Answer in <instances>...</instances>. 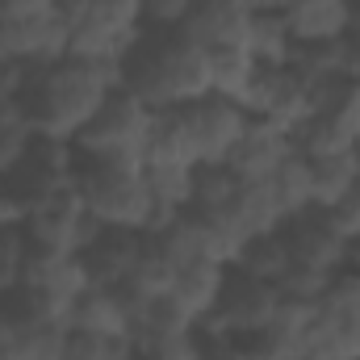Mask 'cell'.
<instances>
[{
  "label": "cell",
  "mask_w": 360,
  "mask_h": 360,
  "mask_svg": "<svg viewBox=\"0 0 360 360\" xmlns=\"http://www.w3.org/2000/svg\"><path fill=\"white\" fill-rule=\"evenodd\" d=\"M117 89H126L122 63H96V59L68 55L42 72H30V84L21 92V109L34 122L38 139L76 143Z\"/></svg>",
  "instance_id": "cell-1"
},
{
  "label": "cell",
  "mask_w": 360,
  "mask_h": 360,
  "mask_svg": "<svg viewBox=\"0 0 360 360\" xmlns=\"http://www.w3.org/2000/svg\"><path fill=\"white\" fill-rule=\"evenodd\" d=\"M126 89L143 105H151L155 113L197 105V101L210 96V59L180 30L147 34L143 46L126 63Z\"/></svg>",
  "instance_id": "cell-2"
},
{
  "label": "cell",
  "mask_w": 360,
  "mask_h": 360,
  "mask_svg": "<svg viewBox=\"0 0 360 360\" xmlns=\"http://www.w3.org/2000/svg\"><path fill=\"white\" fill-rule=\"evenodd\" d=\"M76 188H80L89 214L105 231H139V235H147L151 222H155V197H151L143 164L76 155Z\"/></svg>",
  "instance_id": "cell-3"
},
{
  "label": "cell",
  "mask_w": 360,
  "mask_h": 360,
  "mask_svg": "<svg viewBox=\"0 0 360 360\" xmlns=\"http://www.w3.org/2000/svg\"><path fill=\"white\" fill-rule=\"evenodd\" d=\"M151 126H155V109L143 105L130 89H117L105 101V109L89 122V130L76 139V155H84V160L143 164Z\"/></svg>",
  "instance_id": "cell-4"
},
{
  "label": "cell",
  "mask_w": 360,
  "mask_h": 360,
  "mask_svg": "<svg viewBox=\"0 0 360 360\" xmlns=\"http://www.w3.org/2000/svg\"><path fill=\"white\" fill-rule=\"evenodd\" d=\"M310 89H314V113L297 130V151L306 160L360 151V84L327 80V84H310Z\"/></svg>",
  "instance_id": "cell-5"
},
{
  "label": "cell",
  "mask_w": 360,
  "mask_h": 360,
  "mask_svg": "<svg viewBox=\"0 0 360 360\" xmlns=\"http://www.w3.org/2000/svg\"><path fill=\"white\" fill-rule=\"evenodd\" d=\"M89 285H92V276H89L84 256L30 248L25 281H21L17 293L30 302V310H34L38 319H51V323H63V327H68V314H72V306L80 302V293H84Z\"/></svg>",
  "instance_id": "cell-6"
},
{
  "label": "cell",
  "mask_w": 360,
  "mask_h": 360,
  "mask_svg": "<svg viewBox=\"0 0 360 360\" xmlns=\"http://www.w3.org/2000/svg\"><path fill=\"white\" fill-rule=\"evenodd\" d=\"M101 231L105 226L89 214V205H84V197H80L76 184L38 197L34 210H30V218H25V239L38 252H72V256H84L92 243H96Z\"/></svg>",
  "instance_id": "cell-7"
},
{
  "label": "cell",
  "mask_w": 360,
  "mask_h": 360,
  "mask_svg": "<svg viewBox=\"0 0 360 360\" xmlns=\"http://www.w3.org/2000/svg\"><path fill=\"white\" fill-rule=\"evenodd\" d=\"M306 348L310 356L360 360V272L344 269L331 281V289L319 297Z\"/></svg>",
  "instance_id": "cell-8"
},
{
  "label": "cell",
  "mask_w": 360,
  "mask_h": 360,
  "mask_svg": "<svg viewBox=\"0 0 360 360\" xmlns=\"http://www.w3.org/2000/svg\"><path fill=\"white\" fill-rule=\"evenodd\" d=\"M281 306V289L269 281H256L248 272H235L226 276V289H222V302L218 310L197 327L201 335H235V340H252L256 331H264L272 323Z\"/></svg>",
  "instance_id": "cell-9"
},
{
  "label": "cell",
  "mask_w": 360,
  "mask_h": 360,
  "mask_svg": "<svg viewBox=\"0 0 360 360\" xmlns=\"http://www.w3.org/2000/svg\"><path fill=\"white\" fill-rule=\"evenodd\" d=\"M239 105L248 109V117L272 122V126H281L285 134L297 139V130L314 113V89L293 68H260L256 80H252V89L243 92Z\"/></svg>",
  "instance_id": "cell-10"
},
{
  "label": "cell",
  "mask_w": 360,
  "mask_h": 360,
  "mask_svg": "<svg viewBox=\"0 0 360 360\" xmlns=\"http://www.w3.org/2000/svg\"><path fill=\"white\" fill-rule=\"evenodd\" d=\"M285 248L297 264H310V269H323V272H344L348 269V235L344 226L335 222L331 210H302L293 214L285 226Z\"/></svg>",
  "instance_id": "cell-11"
},
{
  "label": "cell",
  "mask_w": 360,
  "mask_h": 360,
  "mask_svg": "<svg viewBox=\"0 0 360 360\" xmlns=\"http://www.w3.org/2000/svg\"><path fill=\"white\" fill-rule=\"evenodd\" d=\"M8 21V55L13 63L30 68V72H42L59 59L72 55V25L59 8L51 13H34V17H4Z\"/></svg>",
  "instance_id": "cell-12"
},
{
  "label": "cell",
  "mask_w": 360,
  "mask_h": 360,
  "mask_svg": "<svg viewBox=\"0 0 360 360\" xmlns=\"http://www.w3.org/2000/svg\"><path fill=\"white\" fill-rule=\"evenodd\" d=\"M184 109H188V122H193V134H197V147H201V168L226 164L231 151L239 147L243 130L252 126V117L239 101H226V96H214V92L197 105H184Z\"/></svg>",
  "instance_id": "cell-13"
},
{
  "label": "cell",
  "mask_w": 360,
  "mask_h": 360,
  "mask_svg": "<svg viewBox=\"0 0 360 360\" xmlns=\"http://www.w3.org/2000/svg\"><path fill=\"white\" fill-rule=\"evenodd\" d=\"M252 17L256 8L248 0H197L180 34L197 42L201 51H226V46H248L252 38Z\"/></svg>",
  "instance_id": "cell-14"
},
{
  "label": "cell",
  "mask_w": 360,
  "mask_h": 360,
  "mask_svg": "<svg viewBox=\"0 0 360 360\" xmlns=\"http://www.w3.org/2000/svg\"><path fill=\"white\" fill-rule=\"evenodd\" d=\"M289 155H297V139L285 134V130L272 126V122H256V117H252V126L243 130V139H239V147L231 151L226 168L243 180V184H264V180L276 176V168H281Z\"/></svg>",
  "instance_id": "cell-15"
},
{
  "label": "cell",
  "mask_w": 360,
  "mask_h": 360,
  "mask_svg": "<svg viewBox=\"0 0 360 360\" xmlns=\"http://www.w3.org/2000/svg\"><path fill=\"white\" fill-rule=\"evenodd\" d=\"M8 180H13L21 193H30L34 201L46 197V193H59V188L76 184V143L38 139V143L30 147V155L21 160V168Z\"/></svg>",
  "instance_id": "cell-16"
},
{
  "label": "cell",
  "mask_w": 360,
  "mask_h": 360,
  "mask_svg": "<svg viewBox=\"0 0 360 360\" xmlns=\"http://www.w3.org/2000/svg\"><path fill=\"white\" fill-rule=\"evenodd\" d=\"M310 319H314V306H310V302H289V297H281L272 323L248 340L252 352H256V360H306L310 356V348H306V340H310Z\"/></svg>",
  "instance_id": "cell-17"
},
{
  "label": "cell",
  "mask_w": 360,
  "mask_h": 360,
  "mask_svg": "<svg viewBox=\"0 0 360 360\" xmlns=\"http://www.w3.org/2000/svg\"><path fill=\"white\" fill-rule=\"evenodd\" d=\"M147 235L139 231H101L96 243L84 252V264H89L92 285L101 289H122L130 281V272L139 269V260L147 256Z\"/></svg>",
  "instance_id": "cell-18"
},
{
  "label": "cell",
  "mask_w": 360,
  "mask_h": 360,
  "mask_svg": "<svg viewBox=\"0 0 360 360\" xmlns=\"http://www.w3.org/2000/svg\"><path fill=\"white\" fill-rule=\"evenodd\" d=\"M143 168H201V147L188 122V109H160L147 134Z\"/></svg>",
  "instance_id": "cell-19"
},
{
  "label": "cell",
  "mask_w": 360,
  "mask_h": 360,
  "mask_svg": "<svg viewBox=\"0 0 360 360\" xmlns=\"http://www.w3.org/2000/svg\"><path fill=\"white\" fill-rule=\"evenodd\" d=\"M68 327L101 335V340H134V314H130L126 297L117 289H101V285H89L80 293V302L68 314Z\"/></svg>",
  "instance_id": "cell-20"
},
{
  "label": "cell",
  "mask_w": 360,
  "mask_h": 360,
  "mask_svg": "<svg viewBox=\"0 0 360 360\" xmlns=\"http://www.w3.org/2000/svg\"><path fill=\"white\" fill-rule=\"evenodd\" d=\"M285 21L297 42H344L352 34V4L348 0H289Z\"/></svg>",
  "instance_id": "cell-21"
},
{
  "label": "cell",
  "mask_w": 360,
  "mask_h": 360,
  "mask_svg": "<svg viewBox=\"0 0 360 360\" xmlns=\"http://www.w3.org/2000/svg\"><path fill=\"white\" fill-rule=\"evenodd\" d=\"M226 276H231L226 264H218V260H197V264H188V269H180L176 276H172V289H168V293L184 306V314L201 327V323L218 310L222 289H226Z\"/></svg>",
  "instance_id": "cell-22"
},
{
  "label": "cell",
  "mask_w": 360,
  "mask_h": 360,
  "mask_svg": "<svg viewBox=\"0 0 360 360\" xmlns=\"http://www.w3.org/2000/svg\"><path fill=\"white\" fill-rule=\"evenodd\" d=\"M310 164V193L314 210H340L360 188V151H340V155H314Z\"/></svg>",
  "instance_id": "cell-23"
},
{
  "label": "cell",
  "mask_w": 360,
  "mask_h": 360,
  "mask_svg": "<svg viewBox=\"0 0 360 360\" xmlns=\"http://www.w3.org/2000/svg\"><path fill=\"white\" fill-rule=\"evenodd\" d=\"M210 59V92L226 96V101H243V92L252 89L260 63L248 46H226V51H205Z\"/></svg>",
  "instance_id": "cell-24"
},
{
  "label": "cell",
  "mask_w": 360,
  "mask_h": 360,
  "mask_svg": "<svg viewBox=\"0 0 360 360\" xmlns=\"http://www.w3.org/2000/svg\"><path fill=\"white\" fill-rule=\"evenodd\" d=\"M248 51L256 55L260 68H289V59H293V51H297V38H293L285 13H256V17H252Z\"/></svg>",
  "instance_id": "cell-25"
},
{
  "label": "cell",
  "mask_w": 360,
  "mask_h": 360,
  "mask_svg": "<svg viewBox=\"0 0 360 360\" xmlns=\"http://www.w3.org/2000/svg\"><path fill=\"white\" fill-rule=\"evenodd\" d=\"M63 340H68V327H63V323H51V319L30 314V319L17 327L13 344L4 348V360H59Z\"/></svg>",
  "instance_id": "cell-26"
},
{
  "label": "cell",
  "mask_w": 360,
  "mask_h": 360,
  "mask_svg": "<svg viewBox=\"0 0 360 360\" xmlns=\"http://www.w3.org/2000/svg\"><path fill=\"white\" fill-rule=\"evenodd\" d=\"M289 264H293V256H289V248H285V235H281V231H269V235H256V239L243 243V252H239V260H235V272H248V276H256V281L276 285V281L289 272Z\"/></svg>",
  "instance_id": "cell-27"
},
{
  "label": "cell",
  "mask_w": 360,
  "mask_h": 360,
  "mask_svg": "<svg viewBox=\"0 0 360 360\" xmlns=\"http://www.w3.org/2000/svg\"><path fill=\"white\" fill-rule=\"evenodd\" d=\"M130 314H134V348H139V340L197 331V323L184 314V306H180L172 293H164V297H151V302H139Z\"/></svg>",
  "instance_id": "cell-28"
},
{
  "label": "cell",
  "mask_w": 360,
  "mask_h": 360,
  "mask_svg": "<svg viewBox=\"0 0 360 360\" xmlns=\"http://www.w3.org/2000/svg\"><path fill=\"white\" fill-rule=\"evenodd\" d=\"M272 197H276V205H281V218L289 222L293 214H302V210H310L314 205V193H310V164H306V155L297 151V155H289L281 168H276V176L269 180Z\"/></svg>",
  "instance_id": "cell-29"
},
{
  "label": "cell",
  "mask_w": 360,
  "mask_h": 360,
  "mask_svg": "<svg viewBox=\"0 0 360 360\" xmlns=\"http://www.w3.org/2000/svg\"><path fill=\"white\" fill-rule=\"evenodd\" d=\"M34 143H38V130L25 117L21 101L8 105V109H0V176H13L21 168V160L30 155Z\"/></svg>",
  "instance_id": "cell-30"
},
{
  "label": "cell",
  "mask_w": 360,
  "mask_h": 360,
  "mask_svg": "<svg viewBox=\"0 0 360 360\" xmlns=\"http://www.w3.org/2000/svg\"><path fill=\"white\" fill-rule=\"evenodd\" d=\"M155 210L168 214H188L193 210V193H197V168H143Z\"/></svg>",
  "instance_id": "cell-31"
},
{
  "label": "cell",
  "mask_w": 360,
  "mask_h": 360,
  "mask_svg": "<svg viewBox=\"0 0 360 360\" xmlns=\"http://www.w3.org/2000/svg\"><path fill=\"white\" fill-rule=\"evenodd\" d=\"M243 188V180L235 176L226 164H214V168H197V193H193V214H222L235 193Z\"/></svg>",
  "instance_id": "cell-32"
},
{
  "label": "cell",
  "mask_w": 360,
  "mask_h": 360,
  "mask_svg": "<svg viewBox=\"0 0 360 360\" xmlns=\"http://www.w3.org/2000/svg\"><path fill=\"white\" fill-rule=\"evenodd\" d=\"M340 55H344V42H297L289 68L306 84H327V80H340Z\"/></svg>",
  "instance_id": "cell-33"
},
{
  "label": "cell",
  "mask_w": 360,
  "mask_h": 360,
  "mask_svg": "<svg viewBox=\"0 0 360 360\" xmlns=\"http://www.w3.org/2000/svg\"><path fill=\"white\" fill-rule=\"evenodd\" d=\"M139 356L134 340H101L89 331H72L68 327V340H63V352L59 360H130Z\"/></svg>",
  "instance_id": "cell-34"
},
{
  "label": "cell",
  "mask_w": 360,
  "mask_h": 360,
  "mask_svg": "<svg viewBox=\"0 0 360 360\" xmlns=\"http://www.w3.org/2000/svg\"><path fill=\"white\" fill-rule=\"evenodd\" d=\"M30 264V239L21 226H0V297L17 293Z\"/></svg>",
  "instance_id": "cell-35"
},
{
  "label": "cell",
  "mask_w": 360,
  "mask_h": 360,
  "mask_svg": "<svg viewBox=\"0 0 360 360\" xmlns=\"http://www.w3.org/2000/svg\"><path fill=\"white\" fill-rule=\"evenodd\" d=\"M340 272H323V269H310V264H289V272L276 281V289H281V297H289V302H310V306H319V297L331 289V281H335Z\"/></svg>",
  "instance_id": "cell-36"
},
{
  "label": "cell",
  "mask_w": 360,
  "mask_h": 360,
  "mask_svg": "<svg viewBox=\"0 0 360 360\" xmlns=\"http://www.w3.org/2000/svg\"><path fill=\"white\" fill-rule=\"evenodd\" d=\"M201 352H205L201 331H180V335L139 340V360H201Z\"/></svg>",
  "instance_id": "cell-37"
},
{
  "label": "cell",
  "mask_w": 360,
  "mask_h": 360,
  "mask_svg": "<svg viewBox=\"0 0 360 360\" xmlns=\"http://www.w3.org/2000/svg\"><path fill=\"white\" fill-rule=\"evenodd\" d=\"M197 0H143V30H155V34H172L188 21Z\"/></svg>",
  "instance_id": "cell-38"
},
{
  "label": "cell",
  "mask_w": 360,
  "mask_h": 360,
  "mask_svg": "<svg viewBox=\"0 0 360 360\" xmlns=\"http://www.w3.org/2000/svg\"><path fill=\"white\" fill-rule=\"evenodd\" d=\"M30 210H34V197L21 193L8 176H0V226H21L25 231Z\"/></svg>",
  "instance_id": "cell-39"
},
{
  "label": "cell",
  "mask_w": 360,
  "mask_h": 360,
  "mask_svg": "<svg viewBox=\"0 0 360 360\" xmlns=\"http://www.w3.org/2000/svg\"><path fill=\"white\" fill-rule=\"evenodd\" d=\"M201 340H205L201 360H256L248 340H235V335H201Z\"/></svg>",
  "instance_id": "cell-40"
},
{
  "label": "cell",
  "mask_w": 360,
  "mask_h": 360,
  "mask_svg": "<svg viewBox=\"0 0 360 360\" xmlns=\"http://www.w3.org/2000/svg\"><path fill=\"white\" fill-rule=\"evenodd\" d=\"M30 84V68H21V63H0V109H8V105H17L21 101V92Z\"/></svg>",
  "instance_id": "cell-41"
},
{
  "label": "cell",
  "mask_w": 360,
  "mask_h": 360,
  "mask_svg": "<svg viewBox=\"0 0 360 360\" xmlns=\"http://www.w3.org/2000/svg\"><path fill=\"white\" fill-rule=\"evenodd\" d=\"M340 80L360 84V34L344 38V55H340Z\"/></svg>",
  "instance_id": "cell-42"
},
{
  "label": "cell",
  "mask_w": 360,
  "mask_h": 360,
  "mask_svg": "<svg viewBox=\"0 0 360 360\" xmlns=\"http://www.w3.org/2000/svg\"><path fill=\"white\" fill-rule=\"evenodd\" d=\"M51 8H59V0H4L0 4V17H34V13H51Z\"/></svg>",
  "instance_id": "cell-43"
},
{
  "label": "cell",
  "mask_w": 360,
  "mask_h": 360,
  "mask_svg": "<svg viewBox=\"0 0 360 360\" xmlns=\"http://www.w3.org/2000/svg\"><path fill=\"white\" fill-rule=\"evenodd\" d=\"M248 4H252L256 13H285V4H289V0H248Z\"/></svg>",
  "instance_id": "cell-44"
},
{
  "label": "cell",
  "mask_w": 360,
  "mask_h": 360,
  "mask_svg": "<svg viewBox=\"0 0 360 360\" xmlns=\"http://www.w3.org/2000/svg\"><path fill=\"white\" fill-rule=\"evenodd\" d=\"M348 269L360 272V235H352V239H348Z\"/></svg>",
  "instance_id": "cell-45"
},
{
  "label": "cell",
  "mask_w": 360,
  "mask_h": 360,
  "mask_svg": "<svg viewBox=\"0 0 360 360\" xmlns=\"http://www.w3.org/2000/svg\"><path fill=\"white\" fill-rule=\"evenodd\" d=\"M13 55H8V21L0 17V63H8Z\"/></svg>",
  "instance_id": "cell-46"
},
{
  "label": "cell",
  "mask_w": 360,
  "mask_h": 360,
  "mask_svg": "<svg viewBox=\"0 0 360 360\" xmlns=\"http://www.w3.org/2000/svg\"><path fill=\"white\" fill-rule=\"evenodd\" d=\"M352 4V34H360V0H348Z\"/></svg>",
  "instance_id": "cell-47"
},
{
  "label": "cell",
  "mask_w": 360,
  "mask_h": 360,
  "mask_svg": "<svg viewBox=\"0 0 360 360\" xmlns=\"http://www.w3.org/2000/svg\"><path fill=\"white\" fill-rule=\"evenodd\" d=\"M310 360H348V356H310Z\"/></svg>",
  "instance_id": "cell-48"
},
{
  "label": "cell",
  "mask_w": 360,
  "mask_h": 360,
  "mask_svg": "<svg viewBox=\"0 0 360 360\" xmlns=\"http://www.w3.org/2000/svg\"><path fill=\"white\" fill-rule=\"evenodd\" d=\"M130 360H139V356H130Z\"/></svg>",
  "instance_id": "cell-49"
},
{
  "label": "cell",
  "mask_w": 360,
  "mask_h": 360,
  "mask_svg": "<svg viewBox=\"0 0 360 360\" xmlns=\"http://www.w3.org/2000/svg\"><path fill=\"white\" fill-rule=\"evenodd\" d=\"M0 4H4V0H0Z\"/></svg>",
  "instance_id": "cell-50"
},
{
  "label": "cell",
  "mask_w": 360,
  "mask_h": 360,
  "mask_svg": "<svg viewBox=\"0 0 360 360\" xmlns=\"http://www.w3.org/2000/svg\"><path fill=\"white\" fill-rule=\"evenodd\" d=\"M0 360H4V356H0Z\"/></svg>",
  "instance_id": "cell-51"
}]
</instances>
